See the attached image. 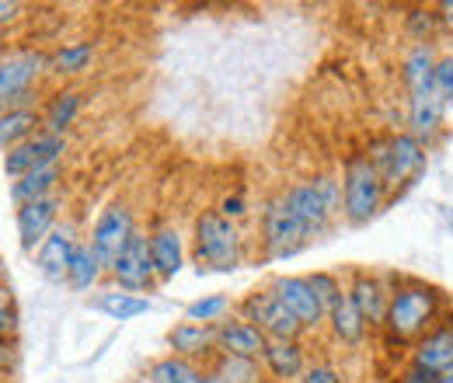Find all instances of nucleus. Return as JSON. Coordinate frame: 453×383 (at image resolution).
<instances>
[{
  "label": "nucleus",
  "mask_w": 453,
  "mask_h": 383,
  "mask_svg": "<svg viewBox=\"0 0 453 383\" xmlns=\"http://www.w3.org/2000/svg\"><path fill=\"white\" fill-rule=\"evenodd\" d=\"M447 293L426 279H415L408 275L397 289H391V307H388V318H384V341L397 349V352H408L422 334L429 328H436L447 314Z\"/></svg>",
  "instance_id": "obj_1"
},
{
  "label": "nucleus",
  "mask_w": 453,
  "mask_h": 383,
  "mask_svg": "<svg viewBox=\"0 0 453 383\" xmlns=\"http://www.w3.org/2000/svg\"><path fill=\"white\" fill-rule=\"evenodd\" d=\"M366 161L380 174V181L391 192V203H397L408 188L418 185V178L429 171V147L418 143L411 133L391 129V133H377L366 140L363 147Z\"/></svg>",
  "instance_id": "obj_2"
},
{
  "label": "nucleus",
  "mask_w": 453,
  "mask_h": 383,
  "mask_svg": "<svg viewBox=\"0 0 453 383\" xmlns=\"http://www.w3.org/2000/svg\"><path fill=\"white\" fill-rule=\"evenodd\" d=\"M342 219L345 226H366L391 206V192L363 150H352L342 161Z\"/></svg>",
  "instance_id": "obj_3"
},
{
  "label": "nucleus",
  "mask_w": 453,
  "mask_h": 383,
  "mask_svg": "<svg viewBox=\"0 0 453 383\" xmlns=\"http://www.w3.org/2000/svg\"><path fill=\"white\" fill-rule=\"evenodd\" d=\"M280 199L286 210L300 219V226L307 230L311 241L325 237L342 217V181L335 174H314V178L293 181Z\"/></svg>",
  "instance_id": "obj_4"
},
{
  "label": "nucleus",
  "mask_w": 453,
  "mask_h": 383,
  "mask_svg": "<svg viewBox=\"0 0 453 383\" xmlns=\"http://www.w3.org/2000/svg\"><path fill=\"white\" fill-rule=\"evenodd\" d=\"M192 255L199 272H234L244 262V237L220 210H203L192 223Z\"/></svg>",
  "instance_id": "obj_5"
},
{
  "label": "nucleus",
  "mask_w": 453,
  "mask_h": 383,
  "mask_svg": "<svg viewBox=\"0 0 453 383\" xmlns=\"http://www.w3.org/2000/svg\"><path fill=\"white\" fill-rule=\"evenodd\" d=\"M50 73V53L21 50L0 59V111L32 109V84Z\"/></svg>",
  "instance_id": "obj_6"
},
{
  "label": "nucleus",
  "mask_w": 453,
  "mask_h": 383,
  "mask_svg": "<svg viewBox=\"0 0 453 383\" xmlns=\"http://www.w3.org/2000/svg\"><path fill=\"white\" fill-rule=\"evenodd\" d=\"M234 310H237V318H241V321L255 325L265 338L300 341V338L307 334L303 325L286 310L283 303H280V296H276L273 289H251L241 303H234Z\"/></svg>",
  "instance_id": "obj_7"
},
{
  "label": "nucleus",
  "mask_w": 453,
  "mask_h": 383,
  "mask_svg": "<svg viewBox=\"0 0 453 383\" xmlns=\"http://www.w3.org/2000/svg\"><path fill=\"white\" fill-rule=\"evenodd\" d=\"M311 244L307 230L300 226V219L283 206V199H269L262 210V251L269 262H286L293 255H300Z\"/></svg>",
  "instance_id": "obj_8"
},
{
  "label": "nucleus",
  "mask_w": 453,
  "mask_h": 383,
  "mask_svg": "<svg viewBox=\"0 0 453 383\" xmlns=\"http://www.w3.org/2000/svg\"><path fill=\"white\" fill-rule=\"evenodd\" d=\"M109 275H112V282L119 289L140 293V296H147V293H154L161 286L157 269H154V258H150V237L143 230H136L129 237V244L119 251V258H115V265L109 269Z\"/></svg>",
  "instance_id": "obj_9"
},
{
  "label": "nucleus",
  "mask_w": 453,
  "mask_h": 383,
  "mask_svg": "<svg viewBox=\"0 0 453 383\" xmlns=\"http://www.w3.org/2000/svg\"><path fill=\"white\" fill-rule=\"evenodd\" d=\"M136 234V219H133V210H129V203H109L98 219H95V226H91V248H95V255L102 258V265L105 269H112L115 258H119V251L129 244V237Z\"/></svg>",
  "instance_id": "obj_10"
},
{
  "label": "nucleus",
  "mask_w": 453,
  "mask_h": 383,
  "mask_svg": "<svg viewBox=\"0 0 453 383\" xmlns=\"http://www.w3.org/2000/svg\"><path fill=\"white\" fill-rule=\"evenodd\" d=\"M447 109L450 105L433 88H426L418 95H408V102H404V133H411L433 154V147L447 136Z\"/></svg>",
  "instance_id": "obj_11"
},
{
  "label": "nucleus",
  "mask_w": 453,
  "mask_h": 383,
  "mask_svg": "<svg viewBox=\"0 0 453 383\" xmlns=\"http://www.w3.org/2000/svg\"><path fill=\"white\" fill-rule=\"evenodd\" d=\"M345 296L352 300V307L363 314V321L370 331L384 328L388 307H391V289L384 282V272H370V269H352L345 282Z\"/></svg>",
  "instance_id": "obj_12"
},
{
  "label": "nucleus",
  "mask_w": 453,
  "mask_h": 383,
  "mask_svg": "<svg viewBox=\"0 0 453 383\" xmlns=\"http://www.w3.org/2000/svg\"><path fill=\"white\" fill-rule=\"evenodd\" d=\"M269 289L280 296V303H283L286 310L303 325V331L325 328L328 310H325V303L318 300V293H314V286H311L307 275H280V279H273Z\"/></svg>",
  "instance_id": "obj_13"
},
{
  "label": "nucleus",
  "mask_w": 453,
  "mask_h": 383,
  "mask_svg": "<svg viewBox=\"0 0 453 383\" xmlns=\"http://www.w3.org/2000/svg\"><path fill=\"white\" fill-rule=\"evenodd\" d=\"M408 363H415L436 377L453 370V307H447V314L436 328H429L408 349Z\"/></svg>",
  "instance_id": "obj_14"
},
{
  "label": "nucleus",
  "mask_w": 453,
  "mask_h": 383,
  "mask_svg": "<svg viewBox=\"0 0 453 383\" xmlns=\"http://www.w3.org/2000/svg\"><path fill=\"white\" fill-rule=\"evenodd\" d=\"M59 210H63V199L59 195H46V199H35V203L18 206L14 223H18V241H21L25 251H39V244L57 230Z\"/></svg>",
  "instance_id": "obj_15"
},
{
  "label": "nucleus",
  "mask_w": 453,
  "mask_h": 383,
  "mask_svg": "<svg viewBox=\"0 0 453 383\" xmlns=\"http://www.w3.org/2000/svg\"><path fill=\"white\" fill-rule=\"evenodd\" d=\"M171 356L188 359V363H206L217 359V325H192V321H178L168 331Z\"/></svg>",
  "instance_id": "obj_16"
},
{
  "label": "nucleus",
  "mask_w": 453,
  "mask_h": 383,
  "mask_svg": "<svg viewBox=\"0 0 453 383\" xmlns=\"http://www.w3.org/2000/svg\"><path fill=\"white\" fill-rule=\"evenodd\" d=\"M77 230L70 226V223H63L57 226L42 244H39V251H35V269L42 272V279H50V282H66V269H70V258H73V251H77Z\"/></svg>",
  "instance_id": "obj_17"
},
{
  "label": "nucleus",
  "mask_w": 453,
  "mask_h": 383,
  "mask_svg": "<svg viewBox=\"0 0 453 383\" xmlns=\"http://www.w3.org/2000/svg\"><path fill=\"white\" fill-rule=\"evenodd\" d=\"M265 345H269V338L255 328V325L241 321L237 314H234V318H224V321L217 325V352H220V356H237V359H255V363H262Z\"/></svg>",
  "instance_id": "obj_18"
},
{
  "label": "nucleus",
  "mask_w": 453,
  "mask_h": 383,
  "mask_svg": "<svg viewBox=\"0 0 453 383\" xmlns=\"http://www.w3.org/2000/svg\"><path fill=\"white\" fill-rule=\"evenodd\" d=\"M147 237H150V258H154L157 279H161V282H171L174 275L185 269V241H181L178 226L161 223V226H154Z\"/></svg>",
  "instance_id": "obj_19"
},
{
  "label": "nucleus",
  "mask_w": 453,
  "mask_h": 383,
  "mask_svg": "<svg viewBox=\"0 0 453 383\" xmlns=\"http://www.w3.org/2000/svg\"><path fill=\"white\" fill-rule=\"evenodd\" d=\"M262 366L273 380L289 383L300 380L303 370H307V352H303V341H286V338H269L265 352H262Z\"/></svg>",
  "instance_id": "obj_20"
},
{
  "label": "nucleus",
  "mask_w": 453,
  "mask_h": 383,
  "mask_svg": "<svg viewBox=\"0 0 453 383\" xmlns=\"http://www.w3.org/2000/svg\"><path fill=\"white\" fill-rule=\"evenodd\" d=\"M436 46H408L401 63H397V77H401V88L404 95H418L426 88H433V70H436V59H440Z\"/></svg>",
  "instance_id": "obj_21"
},
{
  "label": "nucleus",
  "mask_w": 453,
  "mask_h": 383,
  "mask_svg": "<svg viewBox=\"0 0 453 383\" xmlns=\"http://www.w3.org/2000/svg\"><path fill=\"white\" fill-rule=\"evenodd\" d=\"M88 307L98 310V314H105L109 321H133V318H143V314L154 310L150 296L126 293V289H119V286H112V289H98V293L88 300Z\"/></svg>",
  "instance_id": "obj_22"
},
{
  "label": "nucleus",
  "mask_w": 453,
  "mask_h": 383,
  "mask_svg": "<svg viewBox=\"0 0 453 383\" xmlns=\"http://www.w3.org/2000/svg\"><path fill=\"white\" fill-rule=\"evenodd\" d=\"M328 331H332V338L339 341L342 349H359L366 338H370V325L363 321V314L352 307V300L349 296H342L339 303L328 310Z\"/></svg>",
  "instance_id": "obj_23"
},
{
  "label": "nucleus",
  "mask_w": 453,
  "mask_h": 383,
  "mask_svg": "<svg viewBox=\"0 0 453 383\" xmlns=\"http://www.w3.org/2000/svg\"><path fill=\"white\" fill-rule=\"evenodd\" d=\"M401 32H404L408 46H436V39L443 35L436 4H415V7H408L404 18H401Z\"/></svg>",
  "instance_id": "obj_24"
},
{
  "label": "nucleus",
  "mask_w": 453,
  "mask_h": 383,
  "mask_svg": "<svg viewBox=\"0 0 453 383\" xmlns=\"http://www.w3.org/2000/svg\"><path fill=\"white\" fill-rule=\"evenodd\" d=\"M35 133H42V111L35 109L0 111V147L4 150H14V147L28 143Z\"/></svg>",
  "instance_id": "obj_25"
},
{
  "label": "nucleus",
  "mask_w": 453,
  "mask_h": 383,
  "mask_svg": "<svg viewBox=\"0 0 453 383\" xmlns=\"http://www.w3.org/2000/svg\"><path fill=\"white\" fill-rule=\"evenodd\" d=\"M105 272L109 269L102 265V258L95 255V248L88 241H81L77 251H73V258H70V269H66V286L77 289V293H88V289H95L102 282Z\"/></svg>",
  "instance_id": "obj_26"
},
{
  "label": "nucleus",
  "mask_w": 453,
  "mask_h": 383,
  "mask_svg": "<svg viewBox=\"0 0 453 383\" xmlns=\"http://www.w3.org/2000/svg\"><path fill=\"white\" fill-rule=\"evenodd\" d=\"M59 178H63L59 165H53V167H35V171H28L25 178L11 181V199H14L18 206H25V203H35V199L57 195Z\"/></svg>",
  "instance_id": "obj_27"
},
{
  "label": "nucleus",
  "mask_w": 453,
  "mask_h": 383,
  "mask_svg": "<svg viewBox=\"0 0 453 383\" xmlns=\"http://www.w3.org/2000/svg\"><path fill=\"white\" fill-rule=\"evenodd\" d=\"M95 59V42L91 39H73V42H63L59 50L50 53V73L57 77H77L91 66Z\"/></svg>",
  "instance_id": "obj_28"
},
{
  "label": "nucleus",
  "mask_w": 453,
  "mask_h": 383,
  "mask_svg": "<svg viewBox=\"0 0 453 383\" xmlns=\"http://www.w3.org/2000/svg\"><path fill=\"white\" fill-rule=\"evenodd\" d=\"M81 95L77 91H59L50 98V105L42 111V129L46 133H53V136H66V129L77 122V115H81Z\"/></svg>",
  "instance_id": "obj_29"
},
{
  "label": "nucleus",
  "mask_w": 453,
  "mask_h": 383,
  "mask_svg": "<svg viewBox=\"0 0 453 383\" xmlns=\"http://www.w3.org/2000/svg\"><path fill=\"white\" fill-rule=\"evenodd\" d=\"M206 366H196L188 359H178V356H161L150 363L147 370V383H203Z\"/></svg>",
  "instance_id": "obj_30"
},
{
  "label": "nucleus",
  "mask_w": 453,
  "mask_h": 383,
  "mask_svg": "<svg viewBox=\"0 0 453 383\" xmlns=\"http://www.w3.org/2000/svg\"><path fill=\"white\" fill-rule=\"evenodd\" d=\"M234 310V300L226 293H210V296H199L185 307V321L192 325H220L226 314Z\"/></svg>",
  "instance_id": "obj_31"
},
{
  "label": "nucleus",
  "mask_w": 453,
  "mask_h": 383,
  "mask_svg": "<svg viewBox=\"0 0 453 383\" xmlns=\"http://www.w3.org/2000/svg\"><path fill=\"white\" fill-rule=\"evenodd\" d=\"M217 377H224L226 383H258V363L255 359H237V356H220L210 366Z\"/></svg>",
  "instance_id": "obj_32"
},
{
  "label": "nucleus",
  "mask_w": 453,
  "mask_h": 383,
  "mask_svg": "<svg viewBox=\"0 0 453 383\" xmlns=\"http://www.w3.org/2000/svg\"><path fill=\"white\" fill-rule=\"evenodd\" d=\"M307 279H311V286H314L318 300L325 303V310H332L342 296H345V286H342V279L335 272H325V269H321V272H311Z\"/></svg>",
  "instance_id": "obj_33"
},
{
  "label": "nucleus",
  "mask_w": 453,
  "mask_h": 383,
  "mask_svg": "<svg viewBox=\"0 0 453 383\" xmlns=\"http://www.w3.org/2000/svg\"><path fill=\"white\" fill-rule=\"evenodd\" d=\"M433 91L447 102V105H453V56L443 53L440 59H436V70H433Z\"/></svg>",
  "instance_id": "obj_34"
},
{
  "label": "nucleus",
  "mask_w": 453,
  "mask_h": 383,
  "mask_svg": "<svg viewBox=\"0 0 453 383\" xmlns=\"http://www.w3.org/2000/svg\"><path fill=\"white\" fill-rule=\"evenodd\" d=\"M300 383H345V373H342L339 366H332V363H311L303 370Z\"/></svg>",
  "instance_id": "obj_35"
},
{
  "label": "nucleus",
  "mask_w": 453,
  "mask_h": 383,
  "mask_svg": "<svg viewBox=\"0 0 453 383\" xmlns=\"http://www.w3.org/2000/svg\"><path fill=\"white\" fill-rule=\"evenodd\" d=\"M395 383H440V377L429 373V370H422V366H415V363H404V366L397 370Z\"/></svg>",
  "instance_id": "obj_36"
},
{
  "label": "nucleus",
  "mask_w": 453,
  "mask_h": 383,
  "mask_svg": "<svg viewBox=\"0 0 453 383\" xmlns=\"http://www.w3.org/2000/svg\"><path fill=\"white\" fill-rule=\"evenodd\" d=\"M217 210H220L226 219H234V223H237L241 217H248V203H244V195H224Z\"/></svg>",
  "instance_id": "obj_37"
},
{
  "label": "nucleus",
  "mask_w": 453,
  "mask_h": 383,
  "mask_svg": "<svg viewBox=\"0 0 453 383\" xmlns=\"http://www.w3.org/2000/svg\"><path fill=\"white\" fill-rule=\"evenodd\" d=\"M436 14H440L443 32H450L453 35V0H440V4H436Z\"/></svg>",
  "instance_id": "obj_38"
},
{
  "label": "nucleus",
  "mask_w": 453,
  "mask_h": 383,
  "mask_svg": "<svg viewBox=\"0 0 453 383\" xmlns=\"http://www.w3.org/2000/svg\"><path fill=\"white\" fill-rule=\"evenodd\" d=\"M11 303H14L11 286H7V282H0V310H11Z\"/></svg>",
  "instance_id": "obj_39"
},
{
  "label": "nucleus",
  "mask_w": 453,
  "mask_h": 383,
  "mask_svg": "<svg viewBox=\"0 0 453 383\" xmlns=\"http://www.w3.org/2000/svg\"><path fill=\"white\" fill-rule=\"evenodd\" d=\"M7 359H11V349H7V341H4V338H0V370H4V366H7Z\"/></svg>",
  "instance_id": "obj_40"
},
{
  "label": "nucleus",
  "mask_w": 453,
  "mask_h": 383,
  "mask_svg": "<svg viewBox=\"0 0 453 383\" xmlns=\"http://www.w3.org/2000/svg\"><path fill=\"white\" fill-rule=\"evenodd\" d=\"M203 383H226V380L224 377H217L213 370H206V373H203Z\"/></svg>",
  "instance_id": "obj_41"
},
{
  "label": "nucleus",
  "mask_w": 453,
  "mask_h": 383,
  "mask_svg": "<svg viewBox=\"0 0 453 383\" xmlns=\"http://www.w3.org/2000/svg\"><path fill=\"white\" fill-rule=\"evenodd\" d=\"M440 383H453V370H447V373H440Z\"/></svg>",
  "instance_id": "obj_42"
},
{
  "label": "nucleus",
  "mask_w": 453,
  "mask_h": 383,
  "mask_svg": "<svg viewBox=\"0 0 453 383\" xmlns=\"http://www.w3.org/2000/svg\"><path fill=\"white\" fill-rule=\"evenodd\" d=\"M126 383H147V377H136V380H126Z\"/></svg>",
  "instance_id": "obj_43"
},
{
  "label": "nucleus",
  "mask_w": 453,
  "mask_h": 383,
  "mask_svg": "<svg viewBox=\"0 0 453 383\" xmlns=\"http://www.w3.org/2000/svg\"><path fill=\"white\" fill-rule=\"evenodd\" d=\"M450 56H453V35H450Z\"/></svg>",
  "instance_id": "obj_44"
},
{
  "label": "nucleus",
  "mask_w": 453,
  "mask_h": 383,
  "mask_svg": "<svg viewBox=\"0 0 453 383\" xmlns=\"http://www.w3.org/2000/svg\"><path fill=\"white\" fill-rule=\"evenodd\" d=\"M0 59H4V50H0Z\"/></svg>",
  "instance_id": "obj_45"
}]
</instances>
